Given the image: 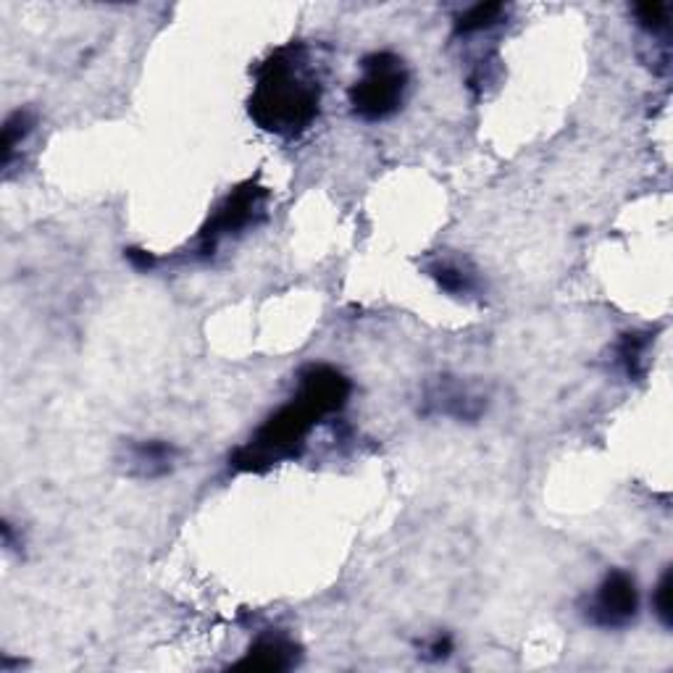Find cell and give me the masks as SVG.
Masks as SVG:
<instances>
[{
    "instance_id": "11",
    "label": "cell",
    "mask_w": 673,
    "mask_h": 673,
    "mask_svg": "<svg viewBox=\"0 0 673 673\" xmlns=\"http://www.w3.org/2000/svg\"><path fill=\"white\" fill-rule=\"evenodd\" d=\"M506 16L502 3H476L456 18V37H471L497 27Z\"/></svg>"
},
{
    "instance_id": "10",
    "label": "cell",
    "mask_w": 673,
    "mask_h": 673,
    "mask_svg": "<svg viewBox=\"0 0 673 673\" xmlns=\"http://www.w3.org/2000/svg\"><path fill=\"white\" fill-rule=\"evenodd\" d=\"M652 345L650 332H628L615 345V363L628 379H639L647 369V350Z\"/></svg>"
},
{
    "instance_id": "14",
    "label": "cell",
    "mask_w": 673,
    "mask_h": 673,
    "mask_svg": "<svg viewBox=\"0 0 673 673\" xmlns=\"http://www.w3.org/2000/svg\"><path fill=\"white\" fill-rule=\"evenodd\" d=\"M652 610L660 619V624L671 628V571H663L656 593H652Z\"/></svg>"
},
{
    "instance_id": "9",
    "label": "cell",
    "mask_w": 673,
    "mask_h": 673,
    "mask_svg": "<svg viewBox=\"0 0 673 673\" xmlns=\"http://www.w3.org/2000/svg\"><path fill=\"white\" fill-rule=\"evenodd\" d=\"M426 272L434 282H437L439 289H445L448 295H458V298H465V295H474L479 289V279L476 274L471 272L465 263L450 261V258H437L426 266Z\"/></svg>"
},
{
    "instance_id": "5",
    "label": "cell",
    "mask_w": 673,
    "mask_h": 673,
    "mask_svg": "<svg viewBox=\"0 0 673 673\" xmlns=\"http://www.w3.org/2000/svg\"><path fill=\"white\" fill-rule=\"evenodd\" d=\"M637 613L639 589L634 576L626 571H610L584 608L589 624L600 628H624L637 619Z\"/></svg>"
},
{
    "instance_id": "1",
    "label": "cell",
    "mask_w": 673,
    "mask_h": 673,
    "mask_svg": "<svg viewBox=\"0 0 673 673\" xmlns=\"http://www.w3.org/2000/svg\"><path fill=\"white\" fill-rule=\"evenodd\" d=\"M350 392H353V385L342 371L332 366H308L300 374L295 398L282 406L274 416H269L266 424L250 437V443L235 450V456L229 458L232 469L261 474L276 463L298 458L306 448L308 434L316 429L321 419L342 411Z\"/></svg>"
},
{
    "instance_id": "12",
    "label": "cell",
    "mask_w": 673,
    "mask_h": 673,
    "mask_svg": "<svg viewBox=\"0 0 673 673\" xmlns=\"http://www.w3.org/2000/svg\"><path fill=\"white\" fill-rule=\"evenodd\" d=\"M33 129H35V116L27 109H18L5 119L3 140H0V155H3L0 161H3V169L11 166L16 150L22 148V142L27 140L29 135H33Z\"/></svg>"
},
{
    "instance_id": "13",
    "label": "cell",
    "mask_w": 673,
    "mask_h": 673,
    "mask_svg": "<svg viewBox=\"0 0 673 673\" xmlns=\"http://www.w3.org/2000/svg\"><path fill=\"white\" fill-rule=\"evenodd\" d=\"M637 27L645 29L652 40L658 37H669V14L671 9L665 3H639L632 9Z\"/></svg>"
},
{
    "instance_id": "2",
    "label": "cell",
    "mask_w": 673,
    "mask_h": 673,
    "mask_svg": "<svg viewBox=\"0 0 673 673\" xmlns=\"http://www.w3.org/2000/svg\"><path fill=\"white\" fill-rule=\"evenodd\" d=\"M321 92L324 85L311 48L289 42L258 66L248 113L263 132L295 140L319 119Z\"/></svg>"
},
{
    "instance_id": "4",
    "label": "cell",
    "mask_w": 673,
    "mask_h": 673,
    "mask_svg": "<svg viewBox=\"0 0 673 673\" xmlns=\"http://www.w3.org/2000/svg\"><path fill=\"white\" fill-rule=\"evenodd\" d=\"M266 198V187L256 185V182H245L235 192L226 195L219 203V209L209 216L203 229H200L198 240H195V253L209 258L216 253V248L226 237L240 235L248 226H256L263 219Z\"/></svg>"
},
{
    "instance_id": "15",
    "label": "cell",
    "mask_w": 673,
    "mask_h": 673,
    "mask_svg": "<svg viewBox=\"0 0 673 673\" xmlns=\"http://www.w3.org/2000/svg\"><path fill=\"white\" fill-rule=\"evenodd\" d=\"M450 652H452L450 634H437V637L424 645V658H429V660H445V658H450Z\"/></svg>"
},
{
    "instance_id": "3",
    "label": "cell",
    "mask_w": 673,
    "mask_h": 673,
    "mask_svg": "<svg viewBox=\"0 0 673 673\" xmlns=\"http://www.w3.org/2000/svg\"><path fill=\"white\" fill-rule=\"evenodd\" d=\"M363 77L350 87V109L363 122H385L400 111L408 92V68L400 55L371 53L363 59Z\"/></svg>"
},
{
    "instance_id": "6",
    "label": "cell",
    "mask_w": 673,
    "mask_h": 673,
    "mask_svg": "<svg viewBox=\"0 0 673 673\" xmlns=\"http://www.w3.org/2000/svg\"><path fill=\"white\" fill-rule=\"evenodd\" d=\"M487 408V395L456 376H437L424 389V416H450L456 421H479Z\"/></svg>"
},
{
    "instance_id": "8",
    "label": "cell",
    "mask_w": 673,
    "mask_h": 673,
    "mask_svg": "<svg viewBox=\"0 0 673 673\" xmlns=\"http://www.w3.org/2000/svg\"><path fill=\"white\" fill-rule=\"evenodd\" d=\"M179 450L174 445L163 443V439H142L129 448V469L132 474L142 476V479H159L174 469Z\"/></svg>"
},
{
    "instance_id": "7",
    "label": "cell",
    "mask_w": 673,
    "mask_h": 673,
    "mask_svg": "<svg viewBox=\"0 0 673 673\" xmlns=\"http://www.w3.org/2000/svg\"><path fill=\"white\" fill-rule=\"evenodd\" d=\"M300 647L295 645L287 634L269 632L261 634L245 658L237 663V669H253V671H289L298 665Z\"/></svg>"
},
{
    "instance_id": "16",
    "label": "cell",
    "mask_w": 673,
    "mask_h": 673,
    "mask_svg": "<svg viewBox=\"0 0 673 673\" xmlns=\"http://www.w3.org/2000/svg\"><path fill=\"white\" fill-rule=\"evenodd\" d=\"M124 253H127L132 266L140 269V272H150V269L155 266V256H153V253H148V250H142V248H129V250H124Z\"/></svg>"
}]
</instances>
